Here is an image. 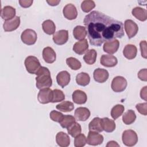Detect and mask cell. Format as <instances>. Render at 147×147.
<instances>
[{
	"mask_svg": "<svg viewBox=\"0 0 147 147\" xmlns=\"http://www.w3.org/2000/svg\"><path fill=\"white\" fill-rule=\"evenodd\" d=\"M91 45L100 47L106 41L124 36L122 22L98 11H92L83 21Z\"/></svg>",
	"mask_w": 147,
	"mask_h": 147,
	"instance_id": "6da1fadb",
	"label": "cell"
},
{
	"mask_svg": "<svg viewBox=\"0 0 147 147\" xmlns=\"http://www.w3.org/2000/svg\"><path fill=\"white\" fill-rule=\"evenodd\" d=\"M36 75H37L36 78V85L38 89L41 90L52 86V80L51 72L48 68L41 67Z\"/></svg>",
	"mask_w": 147,
	"mask_h": 147,
	"instance_id": "7a4b0ae2",
	"label": "cell"
},
{
	"mask_svg": "<svg viewBox=\"0 0 147 147\" xmlns=\"http://www.w3.org/2000/svg\"><path fill=\"white\" fill-rule=\"evenodd\" d=\"M24 64L26 71L31 74H36L41 67L38 59L34 56L26 57Z\"/></svg>",
	"mask_w": 147,
	"mask_h": 147,
	"instance_id": "3957f363",
	"label": "cell"
},
{
	"mask_svg": "<svg viewBox=\"0 0 147 147\" xmlns=\"http://www.w3.org/2000/svg\"><path fill=\"white\" fill-rule=\"evenodd\" d=\"M122 140L126 146H133L138 142V136L135 131L131 129L126 130L122 133Z\"/></svg>",
	"mask_w": 147,
	"mask_h": 147,
	"instance_id": "277c9868",
	"label": "cell"
},
{
	"mask_svg": "<svg viewBox=\"0 0 147 147\" xmlns=\"http://www.w3.org/2000/svg\"><path fill=\"white\" fill-rule=\"evenodd\" d=\"M22 41L28 45H31L37 41V35L36 32L31 29H26L22 32L21 35Z\"/></svg>",
	"mask_w": 147,
	"mask_h": 147,
	"instance_id": "5b68a950",
	"label": "cell"
},
{
	"mask_svg": "<svg viewBox=\"0 0 147 147\" xmlns=\"http://www.w3.org/2000/svg\"><path fill=\"white\" fill-rule=\"evenodd\" d=\"M127 85L126 79L121 76H115L111 82V87L115 92H121L123 91Z\"/></svg>",
	"mask_w": 147,
	"mask_h": 147,
	"instance_id": "8992f818",
	"label": "cell"
},
{
	"mask_svg": "<svg viewBox=\"0 0 147 147\" xmlns=\"http://www.w3.org/2000/svg\"><path fill=\"white\" fill-rule=\"evenodd\" d=\"M52 98L53 90L49 88L41 89L37 95L38 101L41 104H47L52 102Z\"/></svg>",
	"mask_w": 147,
	"mask_h": 147,
	"instance_id": "52a82bcc",
	"label": "cell"
},
{
	"mask_svg": "<svg viewBox=\"0 0 147 147\" xmlns=\"http://www.w3.org/2000/svg\"><path fill=\"white\" fill-rule=\"evenodd\" d=\"M125 30L129 38L134 37L138 30V27L137 24L131 20H126L124 23Z\"/></svg>",
	"mask_w": 147,
	"mask_h": 147,
	"instance_id": "ba28073f",
	"label": "cell"
},
{
	"mask_svg": "<svg viewBox=\"0 0 147 147\" xmlns=\"http://www.w3.org/2000/svg\"><path fill=\"white\" fill-rule=\"evenodd\" d=\"M87 143L90 145L96 146L101 144L103 141V136L94 131H90L88 132Z\"/></svg>",
	"mask_w": 147,
	"mask_h": 147,
	"instance_id": "9c48e42d",
	"label": "cell"
},
{
	"mask_svg": "<svg viewBox=\"0 0 147 147\" xmlns=\"http://www.w3.org/2000/svg\"><path fill=\"white\" fill-rule=\"evenodd\" d=\"M53 41L57 45H63L68 40V32L67 30H60L53 34Z\"/></svg>",
	"mask_w": 147,
	"mask_h": 147,
	"instance_id": "30bf717a",
	"label": "cell"
},
{
	"mask_svg": "<svg viewBox=\"0 0 147 147\" xmlns=\"http://www.w3.org/2000/svg\"><path fill=\"white\" fill-rule=\"evenodd\" d=\"M63 13L65 18L69 20H72L76 18L78 11L75 6L72 3L67 4L63 8Z\"/></svg>",
	"mask_w": 147,
	"mask_h": 147,
	"instance_id": "8fae6325",
	"label": "cell"
},
{
	"mask_svg": "<svg viewBox=\"0 0 147 147\" xmlns=\"http://www.w3.org/2000/svg\"><path fill=\"white\" fill-rule=\"evenodd\" d=\"M109 74L108 71L103 68H96L94 70L93 73V77L94 80L98 83H103L105 82L109 78Z\"/></svg>",
	"mask_w": 147,
	"mask_h": 147,
	"instance_id": "7c38bea8",
	"label": "cell"
},
{
	"mask_svg": "<svg viewBox=\"0 0 147 147\" xmlns=\"http://www.w3.org/2000/svg\"><path fill=\"white\" fill-rule=\"evenodd\" d=\"M20 25V17L16 16L14 18L5 21L3 25V29L5 32H11L17 29Z\"/></svg>",
	"mask_w": 147,
	"mask_h": 147,
	"instance_id": "4fadbf2b",
	"label": "cell"
},
{
	"mask_svg": "<svg viewBox=\"0 0 147 147\" xmlns=\"http://www.w3.org/2000/svg\"><path fill=\"white\" fill-rule=\"evenodd\" d=\"M119 47V41L117 39H114L105 42L103 49V51L109 54L115 53L118 49Z\"/></svg>",
	"mask_w": 147,
	"mask_h": 147,
	"instance_id": "5bb4252c",
	"label": "cell"
},
{
	"mask_svg": "<svg viewBox=\"0 0 147 147\" xmlns=\"http://www.w3.org/2000/svg\"><path fill=\"white\" fill-rule=\"evenodd\" d=\"M75 118L79 121H86L90 116V111L87 107L77 108L74 113Z\"/></svg>",
	"mask_w": 147,
	"mask_h": 147,
	"instance_id": "9a60e30c",
	"label": "cell"
},
{
	"mask_svg": "<svg viewBox=\"0 0 147 147\" xmlns=\"http://www.w3.org/2000/svg\"><path fill=\"white\" fill-rule=\"evenodd\" d=\"M42 55L43 59L47 63H53L56 60V52L51 47H47L44 48L42 51Z\"/></svg>",
	"mask_w": 147,
	"mask_h": 147,
	"instance_id": "2e32d148",
	"label": "cell"
},
{
	"mask_svg": "<svg viewBox=\"0 0 147 147\" xmlns=\"http://www.w3.org/2000/svg\"><path fill=\"white\" fill-rule=\"evenodd\" d=\"M71 80V75L67 71H63L60 72L56 76V81L57 84L64 88L67 86Z\"/></svg>",
	"mask_w": 147,
	"mask_h": 147,
	"instance_id": "e0dca14e",
	"label": "cell"
},
{
	"mask_svg": "<svg viewBox=\"0 0 147 147\" xmlns=\"http://www.w3.org/2000/svg\"><path fill=\"white\" fill-rule=\"evenodd\" d=\"M100 64L106 67H113L118 63L117 57L111 55H103L100 57Z\"/></svg>",
	"mask_w": 147,
	"mask_h": 147,
	"instance_id": "ac0fdd59",
	"label": "cell"
},
{
	"mask_svg": "<svg viewBox=\"0 0 147 147\" xmlns=\"http://www.w3.org/2000/svg\"><path fill=\"white\" fill-rule=\"evenodd\" d=\"M73 51L77 54L81 55L86 52L88 49V44L86 39L80 40L75 43L73 46Z\"/></svg>",
	"mask_w": 147,
	"mask_h": 147,
	"instance_id": "d6986e66",
	"label": "cell"
},
{
	"mask_svg": "<svg viewBox=\"0 0 147 147\" xmlns=\"http://www.w3.org/2000/svg\"><path fill=\"white\" fill-rule=\"evenodd\" d=\"M16 9L11 6H4L1 11V16L3 20L8 21L14 18L16 16Z\"/></svg>",
	"mask_w": 147,
	"mask_h": 147,
	"instance_id": "ffe728a7",
	"label": "cell"
},
{
	"mask_svg": "<svg viewBox=\"0 0 147 147\" xmlns=\"http://www.w3.org/2000/svg\"><path fill=\"white\" fill-rule=\"evenodd\" d=\"M72 97L74 102L79 105L84 104L87 99L86 94L80 90H76L74 91L72 93Z\"/></svg>",
	"mask_w": 147,
	"mask_h": 147,
	"instance_id": "44dd1931",
	"label": "cell"
},
{
	"mask_svg": "<svg viewBox=\"0 0 147 147\" xmlns=\"http://www.w3.org/2000/svg\"><path fill=\"white\" fill-rule=\"evenodd\" d=\"M56 141L57 145L61 147H67L70 144L69 137L63 131H60L57 133L56 136Z\"/></svg>",
	"mask_w": 147,
	"mask_h": 147,
	"instance_id": "7402d4cb",
	"label": "cell"
},
{
	"mask_svg": "<svg viewBox=\"0 0 147 147\" xmlns=\"http://www.w3.org/2000/svg\"><path fill=\"white\" fill-rule=\"evenodd\" d=\"M137 47L133 44H127L123 50V54L124 56L129 60L134 59L137 55Z\"/></svg>",
	"mask_w": 147,
	"mask_h": 147,
	"instance_id": "603a6c76",
	"label": "cell"
},
{
	"mask_svg": "<svg viewBox=\"0 0 147 147\" xmlns=\"http://www.w3.org/2000/svg\"><path fill=\"white\" fill-rule=\"evenodd\" d=\"M101 124L103 130L107 133L113 132L116 127L114 120L110 119L107 117L101 118Z\"/></svg>",
	"mask_w": 147,
	"mask_h": 147,
	"instance_id": "cb8c5ba5",
	"label": "cell"
},
{
	"mask_svg": "<svg viewBox=\"0 0 147 147\" xmlns=\"http://www.w3.org/2000/svg\"><path fill=\"white\" fill-rule=\"evenodd\" d=\"M87 34V30L86 27L84 26L78 25L76 26L73 30L74 37L75 39L78 40H82L83 39H85Z\"/></svg>",
	"mask_w": 147,
	"mask_h": 147,
	"instance_id": "d4e9b609",
	"label": "cell"
},
{
	"mask_svg": "<svg viewBox=\"0 0 147 147\" xmlns=\"http://www.w3.org/2000/svg\"><path fill=\"white\" fill-rule=\"evenodd\" d=\"M132 15L141 21H145L147 19V11L140 7H136L131 11Z\"/></svg>",
	"mask_w": 147,
	"mask_h": 147,
	"instance_id": "484cf974",
	"label": "cell"
},
{
	"mask_svg": "<svg viewBox=\"0 0 147 147\" xmlns=\"http://www.w3.org/2000/svg\"><path fill=\"white\" fill-rule=\"evenodd\" d=\"M42 28L44 32L49 35L55 33L56 30V26L55 23L51 20H47L42 24Z\"/></svg>",
	"mask_w": 147,
	"mask_h": 147,
	"instance_id": "4316f807",
	"label": "cell"
},
{
	"mask_svg": "<svg viewBox=\"0 0 147 147\" xmlns=\"http://www.w3.org/2000/svg\"><path fill=\"white\" fill-rule=\"evenodd\" d=\"M97 53L96 51L94 49H91L90 50H88L85 55L83 56V60L84 61L89 65H92L95 63L96 61Z\"/></svg>",
	"mask_w": 147,
	"mask_h": 147,
	"instance_id": "83f0119b",
	"label": "cell"
},
{
	"mask_svg": "<svg viewBox=\"0 0 147 147\" xmlns=\"http://www.w3.org/2000/svg\"><path fill=\"white\" fill-rule=\"evenodd\" d=\"M88 129L90 131H94L96 132H102L103 130L101 124V118L95 117L88 125Z\"/></svg>",
	"mask_w": 147,
	"mask_h": 147,
	"instance_id": "f1b7e54d",
	"label": "cell"
},
{
	"mask_svg": "<svg viewBox=\"0 0 147 147\" xmlns=\"http://www.w3.org/2000/svg\"><path fill=\"white\" fill-rule=\"evenodd\" d=\"M76 82L79 86H86L89 84L90 82V77L88 74L82 72L76 75Z\"/></svg>",
	"mask_w": 147,
	"mask_h": 147,
	"instance_id": "f546056e",
	"label": "cell"
},
{
	"mask_svg": "<svg viewBox=\"0 0 147 147\" xmlns=\"http://www.w3.org/2000/svg\"><path fill=\"white\" fill-rule=\"evenodd\" d=\"M136 119L135 112L132 110H129L122 115V121L126 125L133 123Z\"/></svg>",
	"mask_w": 147,
	"mask_h": 147,
	"instance_id": "4dcf8cb0",
	"label": "cell"
},
{
	"mask_svg": "<svg viewBox=\"0 0 147 147\" xmlns=\"http://www.w3.org/2000/svg\"><path fill=\"white\" fill-rule=\"evenodd\" d=\"M56 109L63 112H70L74 109V105L70 101H63L56 106Z\"/></svg>",
	"mask_w": 147,
	"mask_h": 147,
	"instance_id": "1f68e13d",
	"label": "cell"
},
{
	"mask_svg": "<svg viewBox=\"0 0 147 147\" xmlns=\"http://www.w3.org/2000/svg\"><path fill=\"white\" fill-rule=\"evenodd\" d=\"M76 122L75 118L71 115H64L59 123L63 128H68L72 124Z\"/></svg>",
	"mask_w": 147,
	"mask_h": 147,
	"instance_id": "d6a6232c",
	"label": "cell"
},
{
	"mask_svg": "<svg viewBox=\"0 0 147 147\" xmlns=\"http://www.w3.org/2000/svg\"><path fill=\"white\" fill-rule=\"evenodd\" d=\"M68 133L72 137H75L81 133L82 127L79 123L75 122L67 128Z\"/></svg>",
	"mask_w": 147,
	"mask_h": 147,
	"instance_id": "836d02e7",
	"label": "cell"
},
{
	"mask_svg": "<svg viewBox=\"0 0 147 147\" xmlns=\"http://www.w3.org/2000/svg\"><path fill=\"white\" fill-rule=\"evenodd\" d=\"M125 110V107L122 105H116L111 110V116L114 119H117L121 115H122Z\"/></svg>",
	"mask_w": 147,
	"mask_h": 147,
	"instance_id": "e575fe53",
	"label": "cell"
},
{
	"mask_svg": "<svg viewBox=\"0 0 147 147\" xmlns=\"http://www.w3.org/2000/svg\"><path fill=\"white\" fill-rule=\"evenodd\" d=\"M66 63L68 66L73 70H78L82 67L80 61L73 57H68L66 59Z\"/></svg>",
	"mask_w": 147,
	"mask_h": 147,
	"instance_id": "d590c367",
	"label": "cell"
},
{
	"mask_svg": "<svg viewBox=\"0 0 147 147\" xmlns=\"http://www.w3.org/2000/svg\"><path fill=\"white\" fill-rule=\"evenodd\" d=\"M95 7V3L94 1L91 0H85L81 3V9L82 11L85 13H88Z\"/></svg>",
	"mask_w": 147,
	"mask_h": 147,
	"instance_id": "8d00e7d4",
	"label": "cell"
},
{
	"mask_svg": "<svg viewBox=\"0 0 147 147\" xmlns=\"http://www.w3.org/2000/svg\"><path fill=\"white\" fill-rule=\"evenodd\" d=\"M65 99V95L64 92L59 89H55L53 90V98L52 102H59L64 100Z\"/></svg>",
	"mask_w": 147,
	"mask_h": 147,
	"instance_id": "74e56055",
	"label": "cell"
},
{
	"mask_svg": "<svg viewBox=\"0 0 147 147\" xmlns=\"http://www.w3.org/2000/svg\"><path fill=\"white\" fill-rule=\"evenodd\" d=\"M87 143V138L84 134H80L75 137L74 146L75 147H83Z\"/></svg>",
	"mask_w": 147,
	"mask_h": 147,
	"instance_id": "f35d334b",
	"label": "cell"
},
{
	"mask_svg": "<svg viewBox=\"0 0 147 147\" xmlns=\"http://www.w3.org/2000/svg\"><path fill=\"white\" fill-rule=\"evenodd\" d=\"M50 118L56 122H60V121H61V119H62V118L63 117L64 115L57 111L56 110H52L51 113H50Z\"/></svg>",
	"mask_w": 147,
	"mask_h": 147,
	"instance_id": "ab89813d",
	"label": "cell"
},
{
	"mask_svg": "<svg viewBox=\"0 0 147 147\" xmlns=\"http://www.w3.org/2000/svg\"><path fill=\"white\" fill-rule=\"evenodd\" d=\"M136 107L137 111L140 114H141L142 115H146V114H147V110H146L147 103H146V102L142 103H138L136 105Z\"/></svg>",
	"mask_w": 147,
	"mask_h": 147,
	"instance_id": "60d3db41",
	"label": "cell"
},
{
	"mask_svg": "<svg viewBox=\"0 0 147 147\" xmlns=\"http://www.w3.org/2000/svg\"><path fill=\"white\" fill-rule=\"evenodd\" d=\"M140 50L141 53V56L142 57L146 59V41H141L140 43Z\"/></svg>",
	"mask_w": 147,
	"mask_h": 147,
	"instance_id": "b9f144b4",
	"label": "cell"
},
{
	"mask_svg": "<svg viewBox=\"0 0 147 147\" xmlns=\"http://www.w3.org/2000/svg\"><path fill=\"white\" fill-rule=\"evenodd\" d=\"M138 78L146 82L147 80V76H146V69H141L138 73Z\"/></svg>",
	"mask_w": 147,
	"mask_h": 147,
	"instance_id": "7bdbcfd3",
	"label": "cell"
},
{
	"mask_svg": "<svg viewBox=\"0 0 147 147\" xmlns=\"http://www.w3.org/2000/svg\"><path fill=\"white\" fill-rule=\"evenodd\" d=\"M33 1L32 0H20L19 1V3H20V5L21 7H24V8H26V7H30L32 3H33Z\"/></svg>",
	"mask_w": 147,
	"mask_h": 147,
	"instance_id": "ee69618b",
	"label": "cell"
},
{
	"mask_svg": "<svg viewBox=\"0 0 147 147\" xmlns=\"http://www.w3.org/2000/svg\"><path fill=\"white\" fill-rule=\"evenodd\" d=\"M146 87L147 86H145L143 87L140 91V96L141 98L146 101Z\"/></svg>",
	"mask_w": 147,
	"mask_h": 147,
	"instance_id": "f6af8a7d",
	"label": "cell"
},
{
	"mask_svg": "<svg viewBox=\"0 0 147 147\" xmlns=\"http://www.w3.org/2000/svg\"><path fill=\"white\" fill-rule=\"evenodd\" d=\"M106 146H119V145L117 144V142L114 141H110L109 142H108L107 144L106 145Z\"/></svg>",
	"mask_w": 147,
	"mask_h": 147,
	"instance_id": "bcb514c9",
	"label": "cell"
},
{
	"mask_svg": "<svg viewBox=\"0 0 147 147\" xmlns=\"http://www.w3.org/2000/svg\"><path fill=\"white\" fill-rule=\"evenodd\" d=\"M60 2V1H47V2L51 6H56L59 4V3Z\"/></svg>",
	"mask_w": 147,
	"mask_h": 147,
	"instance_id": "7dc6e473",
	"label": "cell"
}]
</instances>
